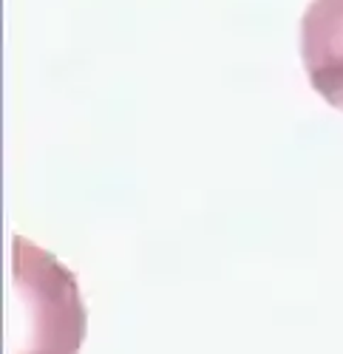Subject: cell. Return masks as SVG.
I'll return each instance as SVG.
<instances>
[{"instance_id":"obj_1","label":"cell","mask_w":343,"mask_h":354,"mask_svg":"<svg viewBox=\"0 0 343 354\" xmlns=\"http://www.w3.org/2000/svg\"><path fill=\"white\" fill-rule=\"evenodd\" d=\"M301 60L312 88L343 111V0H312L301 17Z\"/></svg>"}]
</instances>
